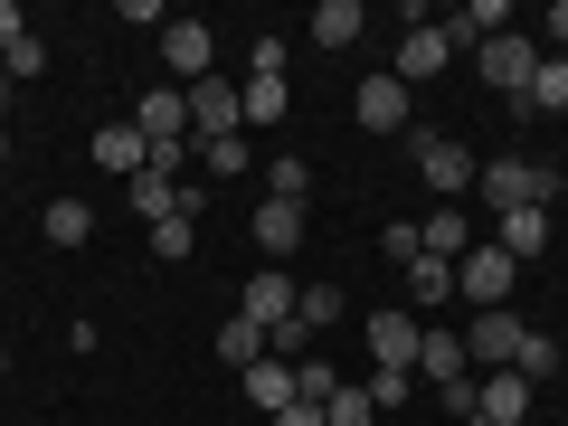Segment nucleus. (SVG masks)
<instances>
[{
	"instance_id": "2",
	"label": "nucleus",
	"mask_w": 568,
	"mask_h": 426,
	"mask_svg": "<svg viewBox=\"0 0 568 426\" xmlns=\"http://www.w3.org/2000/svg\"><path fill=\"white\" fill-rule=\"evenodd\" d=\"M474 67H484V85H493V95H511V104H521V95H530V77H540V39H530V29H503V39H484V48H474Z\"/></svg>"
},
{
	"instance_id": "30",
	"label": "nucleus",
	"mask_w": 568,
	"mask_h": 426,
	"mask_svg": "<svg viewBox=\"0 0 568 426\" xmlns=\"http://www.w3.org/2000/svg\"><path fill=\"white\" fill-rule=\"evenodd\" d=\"M369 407H379V417H388V407H407V398H417V369H369Z\"/></svg>"
},
{
	"instance_id": "40",
	"label": "nucleus",
	"mask_w": 568,
	"mask_h": 426,
	"mask_svg": "<svg viewBox=\"0 0 568 426\" xmlns=\"http://www.w3.org/2000/svg\"><path fill=\"white\" fill-rule=\"evenodd\" d=\"M0 171H10V123H0Z\"/></svg>"
},
{
	"instance_id": "18",
	"label": "nucleus",
	"mask_w": 568,
	"mask_h": 426,
	"mask_svg": "<svg viewBox=\"0 0 568 426\" xmlns=\"http://www.w3.org/2000/svg\"><path fill=\"white\" fill-rule=\"evenodd\" d=\"M417 379H426V388H446V379H465V332H446V323L426 332V342H417Z\"/></svg>"
},
{
	"instance_id": "33",
	"label": "nucleus",
	"mask_w": 568,
	"mask_h": 426,
	"mask_svg": "<svg viewBox=\"0 0 568 426\" xmlns=\"http://www.w3.org/2000/svg\"><path fill=\"white\" fill-rule=\"evenodd\" d=\"M190 246H200V227H190V219H162V227H152V256H171V265H181Z\"/></svg>"
},
{
	"instance_id": "32",
	"label": "nucleus",
	"mask_w": 568,
	"mask_h": 426,
	"mask_svg": "<svg viewBox=\"0 0 568 426\" xmlns=\"http://www.w3.org/2000/svg\"><path fill=\"white\" fill-rule=\"evenodd\" d=\"M200 162H209V181H237V171H246V133H227V142H200Z\"/></svg>"
},
{
	"instance_id": "13",
	"label": "nucleus",
	"mask_w": 568,
	"mask_h": 426,
	"mask_svg": "<svg viewBox=\"0 0 568 426\" xmlns=\"http://www.w3.org/2000/svg\"><path fill=\"white\" fill-rule=\"evenodd\" d=\"M351 114H361V133H407V85L388 77H361V95H351Z\"/></svg>"
},
{
	"instance_id": "17",
	"label": "nucleus",
	"mask_w": 568,
	"mask_h": 426,
	"mask_svg": "<svg viewBox=\"0 0 568 426\" xmlns=\"http://www.w3.org/2000/svg\"><path fill=\"white\" fill-rule=\"evenodd\" d=\"M465 246H474V219H465V209H455V200H436V219H426L417 227V256H465Z\"/></svg>"
},
{
	"instance_id": "10",
	"label": "nucleus",
	"mask_w": 568,
	"mask_h": 426,
	"mask_svg": "<svg viewBox=\"0 0 568 426\" xmlns=\"http://www.w3.org/2000/svg\"><path fill=\"white\" fill-rule=\"evenodd\" d=\"M227 133H246L237 85H227V77H200V85H190V142H227Z\"/></svg>"
},
{
	"instance_id": "20",
	"label": "nucleus",
	"mask_w": 568,
	"mask_h": 426,
	"mask_svg": "<svg viewBox=\"0 0 568 426\" xmlns=\"http://www.w3.org/2000/svg\"><path fill=\"white\" fill-rule=\"evenodd\" d=\"M256 246H265V256H294V246H304V209H294V200H265L256 209Z\"/></svg>"
},
{
	"instance_id": "34",
	"label": "nucleus",
	"mask_w": 568,
	"mask_h": 426,
	"mask_svg": "<svg viewBox=\"0 0 568 426\" xmlns=\"http://www.w3.org/2000/svg\"><path fill=\"white\" fill-rule=\"evenodd\" d=\"M530 39H549V58H568V0H549V10H540V29H530Z\"/></svg>"
},
{
	"instance_id": "24",
	"label": "nucleus",
	"mask_w": 568,
	"mask_h": 426,
	"mask_svg": "<svg viewBox=\"0 0 568 426\" xmlns=\"http://www.w3.org/2000/svg\"><path fill=\"white\" fill-rule=\"evenodd\" d=\"M521 114H568V58H540V77H530Z\"/></svg>"
},
{
	"instance_id": "26",
	"label": "nucleus",
	"mask_w": 568,
	"mask_h": 426,
	"mask_svg": "<svg viewBox=\"0 0 568 426\" xmlns=\"http://www.w3.org/2000/svg\"><path fill=\"white\" fill-rule=\"evenodd\" d=\"M511 369H521L530 388H549V379H559V342H549V332H521V351H511Z\"/></svg>"
},
{
	"instance_id": "7",
	"label": "nucleus",
	"mask_w": 568,
	"mask_h": 426,
	"mask_svg": "<svg viewBox=\"0 0 568 426\" xmlns=\"http://www.w3.org/2000/svg\"><path fill=\"white\" fill-rule=\"evenodd\" d=\"M417 171H426V190H436V200H465L484 162H474V152H465L455 133H417Z\"/></svg>"
},
{
	"instance_id": "8",
	"label": "nucleus",
	"mask_w": 568,
	"mask_h": 426,
	"mask_svg": "<svg viewBox=\"0 0 568 426\" xmlns=\"http://www.w3.org/2000/svg\"><path fill=\"white\" fill-rule=\"evenodd\" d=\"M133 133L152 142V152L190 142V95H181V85H142V95H133Z\"/></svg>"
},
{
	"instance_id": "9",
	"label": "nucleus",
	"mask_w": 568,
	"mask_h": 426,
	"mask_svg": "<svg viewBox=\"0 0 568 426\" xmlns=\"http://www.w3.org/2000/svg\"><path fill=\"white\" fill-rule=\"evenodd\" d=\"M162 67L181 77V95H190L200 77H219V39H209V20H171V29H162Z\"/></svg>"
},
{
	"instance_id": "11",
	"label": "nucleus",
	"mask_w": 568,
	"mask_h": 426,
	"mask_svg": "<svg viewBox=\"0 0 568 426\" xmlns=\"http://www.w3.org/2000/svg\"><path fill=\"white\" fill-rule=\"evenodd\" d=\"M521 332H530V323H511V313H474V332H465V369H474V379H493V369H511V351H521Z\"/></svg>"
},
{
	"instance_id": "38",
	"label": "nucleus",
	"mask_w": 568,
	"mask_h": 426,
	"mask_svg": "<svg viewBox=\"0 0 568 426\" xmlns=\"http://www.w3.org/2000/svg\"><path fill=\"white\" fill-rule=\"evenodd\" d=\"M275 426H323V407H313V398H294V407H275Z\"/></svg>"
},
{
	"instance_id": "21",
	"label": "nucleus",
	"mask_w": 568,
	"mask_h": 426,
	"mask_svg": "<svg viewBox=\"0 0 568 426\" xmlns=\"http://www.w3.org/2000/svg\"><path fill=\"white\" fill-rule=\"evenodd\" d=\"M237 379H246V398H256L265 417H275V407H294V361H275V351H265L256 369H237Z\"/></svg>"
},
{
	"instance_id": "36",
	"label": "nucleus",
	"mask_w": 568,
	"mask_h": 426,
	"mask_svg": "<svg viewBox=\"0 0 568 426\" xmlns=\"http://www.w3.org/2000/svg\"><path fill=\"white\" fill-rule=\"evenodd\" d=\"M0 67H10V77L29 85V77H39V67H48V48H39V39H20V48H10V58H0Z\"/></svg>"
},
{
	"instance_id": "19",
	"label": "nucleus",
	"mask_w": 568,
	"mask_h": 426,
	"mask_svg": "<svg viewBox=\"0 0 568 426\" xmlns=\"http://www.w3.org/2000/svg\"><path fill=\"white\" fill-rule=\"evenodd\" d=\"M361 29H369V10H361V0H323V10L304 20V39H313V48H351Z\"/></svg>"
},
{
	"instance_id": "16",
	"label": "nucleus",
	"mask_w": 568,
	"mask_h": 426,
	"mask_svg": "<svg viewBox=\"0 0 568 426\" xmlns=\"http://www.w3.org/2000/svg\"><path fill=\"white\" fill-rule=\"evenodd\" d=\"M455 304V265L446 256H407V313H446Z\"/></svg>"
},
{
	"instance_id": "12",
	"label": "nucleus",
	"mask_w": 568,
	"mask_h": 426,
	"mask_svg": "<svg viewBox=\"0 0 568 426\" xmlns=\"http://www.w3.org/2000/svg\"><path fill=\"white\" fill-rule=\"evenodd\" d=\"M530 398H540V388H530L521 369H493V379H484V398H474V417H465V426H530Z\"/></svg>"
},
{
	"instance_id": "35",
	"label": "nucleus",
	"mask_w": 568,
	"mask_h": 426,
	"mask_svg": "<svg viewBox=\"0 0 568 426\" xmlns=\"http://www.w3.org/2000/svg\"><path fill=\"white\" fill-rule=\"evenodd\" d=\"M246 77H284V39H275V29H265V39L246 48Z\"/></svg>"
},
{
	"instance_id": "37",
	"label": "nucleus",
	"mask_w": 568,
	"mask_h": 426,
	"mask_svg": "<svg viewBox=\"0 0 568 426\" xmlns=\"http://www.w3.org/2000/svg\"><path fill=\"white\" fill-rule=\"evenodd\" d=\"M20 39H29V10H20V0H0V58H10Z\"/></svg>"
},
{
	"instance_id": "1",
	"label": "nucleus",
	"mask_w": 568,
	"mask_h": 426,
	"mask_svg": "<svg viewBox=\"0 0 568 426\" xmlns=\"http://www.w3.org/2000/svg\"><path fill=\"white\" fill-rule=\"evenodd\" d=\"M474 190H484V209L503 219V209H549L568 181H559L549 162H530V152H503V162H484V171H474Z\"/></svg>"
},
{
	"instance_id": "41",
	"label": "nucleus",
	"mask_w": 568,
	"mask_h": 426,
	"mask_svg": "<svg viewBox=\"0 0 568 426\" xmlns=\"http://www.w3.org/2000/svg\"><path fill=\"white\" fill-rule=\"evenodd\" d=\"M0 379H10V351H0Z\"/></svg>"
},
{
	"instance_id": "25",
	"label": "nucleus",
	"mask_w": 568,
	"mask_h": 426,
	"mask_svg": "<svg viewBox=\"0 0 568 426\" xmlns=\"http://www.w3.org/2000/svg\"><path fill=\"white\" fill-rule=\"evenodd\" d=\"M284 104H294V95H284V77H246L237 85V114L246 123H284Z\"/></svg>"
},
{
	"instance_id": "39",
	"label": "nucleus",
	"mask_w": 568,
	"mask_h": 426,
	"mask_svg": "<svg viewBox=\"0 0 568 426\" xmlns=\"http://www.w3.org/2000/svg\"><path fill=\"white\" fill-rule=\"evenodd\" d=\"M10 95H20V77H10V67H0V114H10Z\"/></svg>"
},
{
	"instance_id": "29",
	"label": "nucleus",
	"mask_w": 568,
	"mask_h": 426,
	"mask_svg": "<svg viewBox=\"0 0 568 426\" xmlns=\"http://www.w3.org/2000/svg\"><path fill=\"white\" fill-rule=\"evenodd\" d=\"M294 323H304V332H332V323H342V284H304Z\"/></svg>"
},
{
	"instance_id": "5",
	"label": "nucleus",
	"mask_w": 568,
	"mask_h": 426,
	"mask_svg": "<svg viewBox=\"0 0 568 426\" xmlns=\"http://www.w3.org/2000/svg\"><path fill=\"white\" fill-rule=\"evenodd\" d=\"M446 67H455L446 20H407V39H398V58H388V77H398V85H426V77H446Z\"/></svg>"
},
{
	"instance_id": "27",
	"label": "nucleus",
	"mask_w": 568,
	"mask_h": 426,
	"mask_svg": "<svg viewBox=\"0 0 568 426\" xmlns=\"http://www.w3.org/2000/svg\"><path fill=\"white\" fill-rule=\"evenodd\" d=\"M95 237V209L85 200H48V246H85Z\"/></svg>"
},
{
	"instance_id": "22",
	"label": "nucleus",
	"mask_w": 568,
	"mask_h": 426,
	"mask_svg": "<svg viewBox=\"0 0 568 426\" xmlns=\"http://www.w3.org/2000/svg\"><path fill=\"white\" fill-rule=\"evenodd\" d=\"M265 200H294V209L313 200V162L304 152H275V162H265Z\"/></svg>"
},
{
	"instance_id": "4",
	"label": "nucleus",
	"mask_w": 568,
	"mask_h": 426,
	"mask_svg": "<svg viewBox=\"0 0 568 426\" xmlns=\"http://www.w3.org/2000/svg\"><path fill=\"white\" fill-rule=\"evenodd\" d=\"M294 304H304V284L284 275V265H256V275H246V284H237V313H246V323H256V332H265V342H275V332H284V323H294Z\"/></svg>"
},
{
	"instance_id": "6",
	"label": "nucleus",
	"mask_w": 568,
	"mask_h": 426,
	"mask_svg": "<svg viewBox=\"0 0 568 426\" xmlns=\"http://www.w3.org/2000/svg\"><path fill=\"white\" fill-rule=\"evenodd\" d=\"M361 342H369V369H417L426 323H417L407 304H388V313H369V323H361Z\"/></svg>"
},
{
	"instance_id": "14",
	"label": "nucleus",
	"mask_w": 568,
	"mask_h": 426,
	"mask_svg": "<svg viewBox=\"0 0 568 426\" xmlns=\"http://www.w3.org/2000/svg\"><path fill=\"white\" fill-rule=\"evenodd\" d=\"M493 246H503L511 265L549 256V209H503V219H493Z\"/></svg>"
},
{
	"instance_id": "15",
	"label": "nucleus",
	"mask_w": 568,
	"mask_h": 426,
	"mask_svg": "<svg viewBox=\"0 0 568 426\" xmlns=\"http://www.w3.org/2000/svg\"><path fill=\"white\" fill-rule=\"evenodd\" d=\"M95 171H114V181H142V171H152V142H142L133 123H104V133H95Z\"/></svg>"
},
{
	"instance_id": "31",
	"label": "nucleus",
	"mask_w": 568,
	"mask_h": 426,
	"mask_svg": "<svg viewBox=\"0 0 568 426\" xmlns=\"http://www.w3.org/2000/svg\"><path fill=\"white\" fill-rule=\"evenodd\" d=\"M332 388H342V369H332V361H313V351H304V361H294V398H313V407H323Z\"/></svg>"
},
{
	"instance_id": "23",
	"label": "nucleus",
	"mask_w": 568,
	"mask_h": 426,
	"mask_svg": "<svg viewBox=\"0 0 568 426\" xmlns=\"http://www.w3.org/2000/svg\"><path fill=\"white\" fill-rule=\"evenodd\" d=\"M219 361H227V369H256V361H265V332L246 323V313H227V323H219Z\"/></svg>"
},
{
	"instance_id": "3",
	"label": "nucleus",
	"mask_w": 568,
	"mask_h": 426,
	"mask_svg": "<svg viewBox=\"0 0 568 426\" xmlns=\"http://www.w3.org/2000/svg\"><path fill=\"white\" fill-rule=\"evenodd\" d=\"M511 275H521V265H511L503 246H465V256H455V294H465L474 313H511Z\"/></svg>"
},
{
	"instance_id": "28",
	"label": "nucleus",
	"mask_w": 568,
	"mask_h": 426,
	"mask_svg": "<svg viewBox=\"0 0 568 426\" xmlns=\"http://www.w3.org/2000/svg\"><path fill=\"white\" fill-rule=\"evenodd\" d=\"M323 426H379V407H369V388H361V379H342V388L323 398Z\"/></svg>"
}]
</instances>
